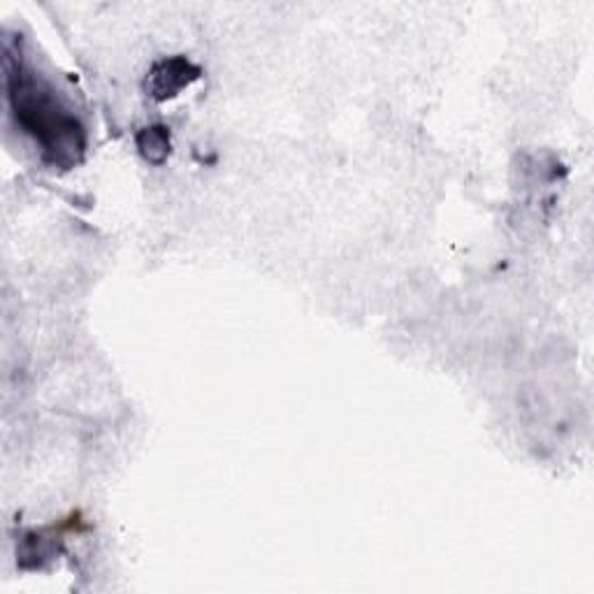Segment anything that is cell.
<instances>
[{
	"instance_id": "cell-1",
	"label": "cell",
	"mask_w": 594,
	"mask_h": 594,
	"mask_svg": "<svg viewBox=\"0 0 594 594\" xmlns=\"http://www.w3.org/2000/svg\"><path fill=\"white\" fill-rule=\"evenodd\" d=\"M8 96L12 117L24 133L40 146L43 158L54 167H74L86 152V133L78 115L66 105L40 72L24 59L22 51L5 49Z\"/></svg>"
},
{
	"instance_id": "cell-2",
	"label": "cell",
	"mask_w": 594,
	"mask_h": 594,
	"mask_svg": "<svg viewBox=\"0 0 594 594\" xmlns=\"http://www.w3.org/2000/svg\"><path fill=\"white\" fill-rule=\"evenodd\" d=\"M200 70L186 59H170V61H161L152 74H148L146 88L156 100H167L177 96V93L189 86L193 80H198Z\"/></svg>"
},
{
	"instance_id": "cell-3",
	"label": "cell",
	"mask_w": 594,
	"mask_h": 594,
	"mask_svg": "<svg viewBox=\"0 0 594 594\" xmlns=\"http://www.w3.org/2000/svg\"><path fill=\"white\" fill-rule=\"evenodd\" d=\"M138 146L148 163L158 165L170 154V133L163 126H148L140 133Z\"/></svg>"
}]
</instances>
